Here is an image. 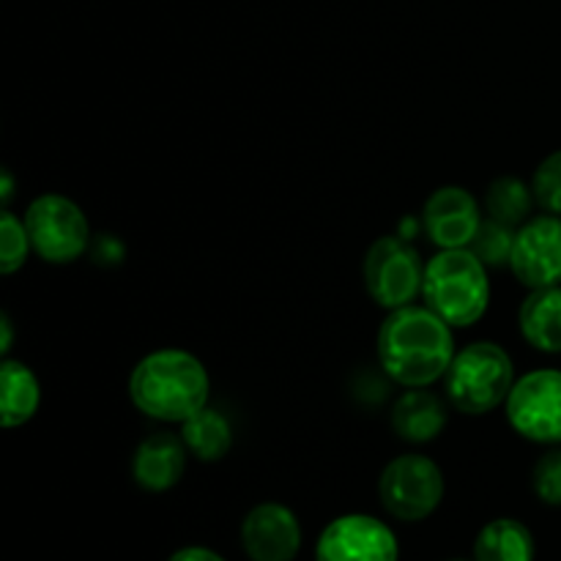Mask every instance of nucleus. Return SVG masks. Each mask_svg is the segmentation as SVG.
<instances>
[{
	"instance_id": "cd10ccee",
	"label": "nucleus",
	"mask_w": 561,
	"mask_h": 561,
	"mask_svg": "<svg viewBox=\"0 0 561 561\" xmlns=\"http://www.w3.org/2000/svg\"><path fill=\"white\" fill-rule=\"evenodd\" d=\"M449 561H469V559H449ZM471 561H474V559H471Z\"/></svg>"
},
{
	"instance_id": "f03ea898",
	"label": "nucleus",
	"mask_w": 561,
	"mask_h": 561,
	"mask_svg": "<svg viewBox=\"0 0 561 561\" xmlns=\"http://www.w3.org/2000/svg\"><path fill=\"white\" fill-rule=\"evenodd\" d=\"M129 400L159 425H184L211 400V376L186 348H157L129 373Z\"/></svg>"
},
{
	"instance_id": "f3484780",
	"label": "nucleus",
	"mask_w": 561,
	"mask_h": 561,
	"mask_svg": "<svg viewBox=\"0 0 561 561\" xmlns=\"http://www.w3.org/2000/svg\"><path fill=\"white\" fill-rule=\"evenodd\" d=\"M535 535L518 518L491 520L474 540V561H535Z\"/></svg>"
},
{
	"instance_id": "a211bd4d",
	"label": "nucleus",
	"mask_w": 561,
	"mask_h": 561,
	"mask_svg": "<svg viewBox=\"0 0 561 561\" xmlns=\"http://www.w3.org/2000/svg\"><path fill=\"white\" fill-rule=\"evenodd\" d=\"M179 427L190 455L201 463H217L233 449V425H230L222 411L211 409V405L197 411L195 416H190Z\"/></svg>"
},
{
	"instance_id": "39448f33",
	"label": "nucleus",
	"mask_w": 561,
	"mask_h": 561,
	"mask_svg": "<svg viewBox=\"0 0 561 561\" xmlns=\"http://www.w3.org/2000/svg\"><path fill=\"white\" fill-rule=\"evenodd\" d=\"M33 255L53 266H69L91 250V222L71 197L60 192H44L27 203L22 214Z\"/></svg>"
},
{
	"instance_id": "4468645a",
	"label": "nucleus",
	"mask_w": 561,
	"mask_h": 561,
	"mask_svg": "<svg viewBox=\"0 0 561 561\" xmlns=\"http://www.w3.org/2000/svg\"><path fill=\"white\" fill-rule=\"evenodd\" d=\"M449 409L453 405L447 403V398L436 394L431 387L403 389L394 400L389 422L400 442L422 447L442 436L449 422Z\"/></svg>"
},
{
	"instance_id": "2eb2a0df",
	"label": "nucleus",
	"mask_w": 561,
	"mask_h": 561,
	"mask_svg": "<svg viewBox=\"0 0 561 561\" xmlns=\"http://www.w3.org/2000/svg\"><path fill=\"white\" fill-rule=\"evenodd\" d=\"M518 332L540 354H561V285L529 290L518 307Z\"/></svg>"
},
{
	"instance_id": "0eeeda50",
	"label": "nucleus",
	"mask_w": 561,
	"mask_h": 561,
	"mask_svg": "<svg viewBox=\"0 0 561 561\" xmlns=\"http://www.w3.org/2000/svg\"><path fill=\"white\" fill-rule=\"evenodd\" d=\"M442 466L420 453H403L383 466L378 477V499L392 518L403 524H420L431 518L444 502Z\"/></svg>"
},
{
	"instance_id": "6e6552de",
	"label": "nucleus",
	"mask_w": 561,
	"mask_h": 561,
	"mask_svg": "<svg viewBox=\"0 0 561 561\" xmlns=\"http://www.w3.org/2000/svg\"><path fill=\"white\" fill-rule=\"evenodd\" d=\"M510 427L537 447H561V370L540 367L515 381L504 403Z\"/></svg>"
},
{
	"instance_id": "9d476101",
	"label": "nucleus",
	"mask_w": 561,
	"mask_h": 561,
	"mask_svg": "<svg viewBox=\"0 0 561 561\" xmlns=\"http://www.w3.org/2000/svg\"><path fill=\"white\" fill-rule=\"evenodd\" d=\"M510 272L529 290L561 285V217L542 211L515 230Z\"/></svg>"
},
{
	"instance_id": "393cba45",
	"label": "nucleus",
	"mask_w": 561,
	"mask_h": 561,
	"mask_svg": "<svg viewBox=\"0 0 561 561\" xmlns=\"http://www.w3.org/2000/svg\"><path fill=\"white\" fill-rule=\"evenodd\" d=\"M168 561H225V559L219 557L217 551H211V548L186 546V548H179V551H175Z\"/></svg>"
},
{
	"instance_id": "f257e3e1",
	"label": "nucleus",
	"mask_w": 561,
	"mask_h": 561,
	"mask_svg": "<svg viewBox=\"0 0 561 561\" xmlns=\"http://www.w3.org/2000/svg\"><path fill=\"white\" fill-rule=\"evenodd\" d=\"M378 367L403 389H422L444 381L458 345L455 329L427 305H409L387 312L376 340Z\"/></svg>"
},
{
	"instance_id": "f8f14e48",
	"label": "nucleus",
	"mask_w": 561,
	"mask_h": 561,
	"mask_svg": "<svg viewBox=\"0 0 561 561\" xmlns=\"http://www.w3.org/2000/svg\"><path fill=\"white\" fill-rule=\"evenodd\" d=\"M241 548L252 561H294L301 551V524L279 502L255 504L241 520Z\"/></svg>"
},
{
	"instance_id": "ddd939ff",
	"label": "nucleus",
	"mask_w": 561,
	"mask_h": 561,
	"mask_svg": "<svg viewBox=\"0 0 561 561\" xmlns=\"http://www.w3.org/2000/svg\"><path fill=\"white\" fill-rule=\"evenodd\" d=\"M190 460L181 433H148L131 455V480L146 493H168L181 482Z\"/></svg>"
},
{
	"instance_id": "5701e85b",
	"label": "nucleus",
	"mask_w": 561,
	"mask_h": 561,
	"mask_svg": "<svg viewBox=\"0 0 561 561\" xmlns=\"http://www.w3.org/2000/svg\"><path fill=\"white\" fill-rule=\"evenodd\" d=\"M535 496L548 507H561V447H548L531 469Z\"/></svg>"
},
{
	"instance_id": "423d86ee",
	"label": "nucleus",
	"mask_w": 561,
	"mask_h": 561,
	"mask_svg": "<svg viewBox=\"0 0 561 561\" xmlns=\"http://www.w3.org/2000/svg\"><path fill=\"white\" fill-rule=\"evenodd\" d=\"M365 290L387 312L414 305L422 296L425 261L411 239L394 233L373 241L362 263Z\"/></svg>"
},
{
	"instance_id": "20e7f679",
	"label": "nucleus",
	"mask_w": 561,
	"mask_h": 561,
	"mask_svg": "<svg viewBox=\"0 0 561 561\" xmlns=\"http://www.w3.org/2000/svg\"><path fill=\"white\" fill-rule=\"evenodd\" d=\"M515 362L504 345L493 340H477L455 354L444 376V398L466 416H485L502 409L513 392Z\"/></svg>"
},
{
	"instance_id": "aec40b11",
	"label": "nucleus",
	"mask_w": 561,
	"mask_h": 561,
	"mask_svg": "<svg viewBox=\"0 0 561 561\" xmlns=\"http://www.w3.org/2000/svg\"><path fill=\"white\" fill-rule=\"evenodd\" d=\"M515 230L518 228H510V225L485 217L469 250L474 252L488 268H510V257H513L515 247Z\"/></svg>"
},
{
	"instance_id": "a878e982",
	"label": "nucleus",
	"mask_w": 561,
	"mask_h": 561,
	"mask_svg": "<svg viewBox=\"0 0 561 561\" xmlns=\"http://www.w3.org/2000/svg\"><path fill=\"white\" fill-rule=\"evenodd\" d=\"M14 348V323L9 312H0V356H9Z\"/></svg>"
},
{
	"instance_id": "6ab92c4d",
	"label": "nucleus",
	"mask_w": 561,
	"mask_h": 561,
	"mask_svg": "<svg viewBox=\"0 0 561 561\" xmlns=\"http://www.w3.org/2000/svg\"><path fill=\"white\" fill-rule=\"evenodd\" d=\"M485 214L496 222L510 225V228H520L526 219L535 217V190L531 181L518 179V175H499L488 184L485 190Z\"/></svg>"
},
{
	"instance_id": "4be33fe9",
	"label": "nucleus",
	"mask_w": 561,
	"mask_h": 561,
	"mask_svg": "<svg viewBox=\"0 0 561 561\" xmlns=\"http://www.w3.org/2000/svg\"><path fill=\"white\" fill-rule=\"evenodd\" d=\"M531 190H535L537 208L546 214L561 217V148L548 153L531 173Z\"/></svg>"
},
{
	"instance_id": "9b49d317",
	"label": "nucleus",
	"mask_w": 561,
	"mask_h": 561,
	"mask_svg": "<svg viewBox=\"0 0 561 561\" xmlns=\"http://www.w3.org/2000/svg\"><path fill=\"white\" fill-rule=\"evenodd\" d=\"M482 206L466 186L444 184L431 192L420 214L422 233L436 250H463L471 247L482 225Z\"/></svg>"
},
{
	"instance_id": "1a4fd4ad",
	"label": "nucleus",
	"mask_w": 561,
	"mask_h": 561,
	"mask_svg": "<svg viewBox=\"0 0 561 561\" xmlns=\"http://www.w3.org/2000/svg\"><path fill=\"white\" fill-rule=\"evenodd\" d=\"M400 542L383 520L365 513L334 518L316 542V561H398Z\"/></svg>"
},
{
	"instance_id": "dca6fc26",
	"label": "nucleus",
	"mask_w": 561,
	"mask_h": 561,
	"mask_svg": "<svg viewBox=\"0 0 561 561\" xmlns=\"http://www.w3.org/2000/svg\"><path fill=\"white\" fill-rule=\"evenodd\" d=\"M42 405V383L38 376L20 359L3 356L0 362V422L3 427L27 425Z\"/></svg>"
},
{
	"instance_id": "7ed1b4c3",
	"label": "nucleus",
	"mask_w": 561,
	"mask_h": 561,
	"mask_svg": "<svg viewBox=\"0 0 561 561\" xmlns=\"http://www.w3.org/2000/svg\"><path fill=\"white\" fill-rule=\"evenodd\" d=\"M491 268L469 250H438L425 261L422 305L453 329H469L485 318L491 307Z\"/></svg>"
},
{
	"instance_id": "b1692460",
	"label": "nucleus",
	"mask_w": 561,
	"mask_h": 561,
	"mask_svg": "<svg viewBox=\"0 0 561 561\" xmlns=\"http://www.w3.org/2000/svg\"><path fill=\"white\" fill-rule=\"evenodd\" d=\"M88 255H93V261H96L99 266H118V263H124L126 247L118 236L102 233V236H93Z\"/></svg>"
},
{
	"instance_id": "bb28decb",
	"label": "nucleus",
	"mask_w": 561,
	"mask_h": 561,
	"mask_svg": "<svg viewBox=\"0 0 561 561\" xmlns=\"http://www.w3.org/2000/svg\"><path fill=\"white\" fill-rule=\"evenodd\" d=\"M11 201H14V175L9 168H3V173H0V206L9 208Z\"/></svg>"
},
{
	"instance_id": "412c9836",
	"label": "nucleus",
	"mask_w": 561,
	"mask_h": 561,
	"mask_svg": "<svg viewBox=\"0 0 561 561\" xmlns=\"http://www.w3.org/2000/svg\"><path fill=\"white\" fill-rule=\"evenodd\" d=\"M31 252V236H27L22 217H16L11 208H3L0 211V272L5 277L16 274L27 263Z\"/></svg>"
}]
</instances>
